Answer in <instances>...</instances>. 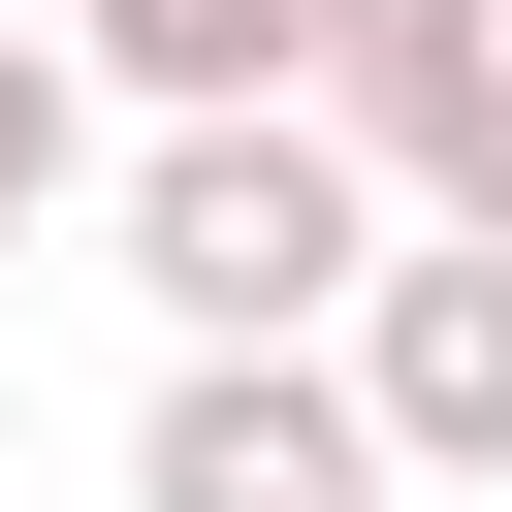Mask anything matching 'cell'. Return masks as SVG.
I'll list each match as a JSON object with an SVG mask.
<instances>
[{
  "label": "cell",
  "instance_id": "1",
  "mask_svg": "<svg viewBox=\"0 0 512 512\" xmlns=\"http://www.w3.org/2000/svg\"><path fill=\"white\" fill-rule=\"evenodd\" d=\"M384 256H416V224L352 192V128H128V288H160V352H352Z\"/></svg>",
  "mask_w": 512,
  "mask_h": 512
},
{
  "label": "cell",
  "instance_id": "2",
  "mask_svg": "<svg viewBox=\"0 0 512 512\" xmlns=\"http://www.w3.org/2000/svg\"><path fill=\"white\" fill-rule=\"evenodd\" d=\"M128 512H416V480H384L352 352H160V416H128Z\"/></svg>",
  "mask_w": 512,
  "mask_h": 512
},
{
  "label": "cell",
  "instance_id": "3",
  "mask_svg": "<svg viewBox=\"0 0 512 512\" xmlns=\"http://www.w3.org/2000/svg\"><path fill=\"white\" fill-rule=\"evenodd\" d=\"M320 128H352L384 224H512V32H480V0H384V32L320 64Z\"/></svg>",
  "mask_w": 512,
  "mask_h": 512
},
{
  "label": "cell",
  "instance_id": "4",
  "mask_svg": "<svg viewBox=\"0 0 512 512\" xmlns=\"http://www.w3.org/2000/svg\"><path fill=\"white\" fill-rule=\"evenodd\" d=\"M352 416H384V480H512V256L480 224H416L352 288Z\"/></svg>",
  "mask_w": 512,
  "mask_h": 512
},
{
  "label": "cell",
  "instance_id": "5",
  "mask_svg": "<svg viewBox=\"0 0 512 512\" xmlns=\"http://www.w3.org/2000/svg\"><path fill=\"white\" fill-rule=\"evenodd\" d=\"M352 32H384V0H64V64H96L128 128H320Z\"/></svg>",
  "mask_w": 512,
  "mask_h": 512
},
{
  "label": "cell",
  "instance_id": "6",
  "mask_svg": "<svg viewBox=\"0 0 512 512\" xmlns=\"http://www.w3.org/2000/svg\"><path fill=\"white\" fill-rule=\"evenodd\" d=\"M64 160H96V64H64V32H0V288L64 256Z\"/></svg>",
  "mask_w": 512,
  "mask_h": 512
},
{
  "label": "cell",
  "instance_id": "7",
  "mask_svg": "<svg viewBox=\"0 0 512 512\" xmlns=\"http://www.w3.org/2000/svg\"><path fill=\"white\" fill-rule=\"evenodd\" d=\"M480 32H512V0H480Z\"/></svg>",
  "mask_w": 512,
  "mask_h": 512
}]
</instances>
